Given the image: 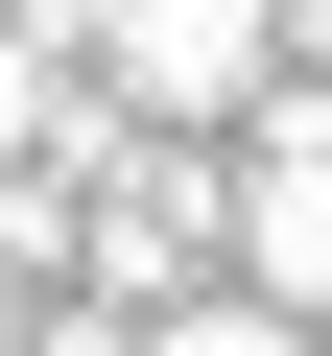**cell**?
<instances>
[{
  "label": "cell",
  "mask_w": 332,
  "mask_h": 356,
  "mask_svg": "<svg viewBox=\"0 0 332 356\" xmlns=\"http://www.w3.org/2000/svg\"><path fill=\"white\" fill-rule=\"evenodd\" d=\"M142 356H308V332H285V309H238V285H214V309H166V332H142Z\"/></svg>",
  "instance_id": "obj_3"
},
{
  "label": "cell",
  "mask_w": 332,
  "mask_h": 356,
  "mask_svg": "<svg viewBox=\"0 0 332 356\" xmlns=\"http://www.w3.org/2000/svg\"><path fill=\"white\" fill-rule=\"evenodd\" d=\"M0 356H24V285H0Z\"/></svg>",
  "instance_id": "obj_7"
},
{
  "label": "cell",
  "mask_w": 332,
  "mask_h": 356,
  "mask_svg": "<svg viewBox=\"0 0 332 356\" xmlns=\"http://www.w3.org/2000/svg\"><path fill=\"white\" fill-rule=\"evenodd\" d=\"M261 24H285V48H332V0H261Z\"/></svg>",
  "instance_id": "obj_6"
},
{
  "label": "cell",
  "mask_w": 332,
  "mask_h": 356,
  "mask_svg": "<svg viewBox=\"0 0 332 356\" xmlns=\"http://www.w3.org/2000/svg\"><path fill=\"white\" fill-rule=\"evenodd\" d=\"M308 356H332V332H308Z\"/></svg>",
  "instance_id": "obj_8"
},
{
  "label": "cell",
  "mask_w": 332,
  "mask_h": 356,
  "mask_svg": "<svg viewBox=\"0 0 332 356\" xmlns=\"http://www.w3.org/2000/svg\"><path fill=\"white\" fill-rule=\"evenodd\" d=\"M261 95H285L261 0H95V119L119 143H190V119H261Z\"/></svg>",
  "instance_id": "obj_1"
},
{
  "label": "cell",
  "mask_w": 332,
  "mask_h": 356,
  "mask_svg": "<svg viewBox=\"0 0 332 356\" xmlns=\"http://www.w3.org/2000/svg\"><path fill=\"white\" fill-rule=\"evenodd\" d=\"M24 356H142V309H48V332H24Z\"/></svg>",
  "instance_id": "obj_5"
},
{
  "label": "cell",
  "mask_w": 332,
  "mask_h": 356,
  "mask_svg": "<svg viewBox=\"0 0 332 356\" xmlns=\"http://www.w3.org/2000/svg\"><path fill=\"white\" fill-rule=\"evenodd\" d=\"M238 309L332 332V95H261V143H238Z\"/></svg>",
  "instance_id": "obj_2"
},
{
  "label": "cell",
  "mask_w": 332,
  "mask_h": 356,
  "mask_svg": "<svg viewBox=\"0 0 332 356\" xmlns=\"http://www.w3.org/2000/svg\"><path fill=\"white\" fill-rule=\"evenodd\" d=\"M0 48H48V72H95V0H0Z\"/></svg>",
  "instance_id": "obj_4"
}]
</instances>
